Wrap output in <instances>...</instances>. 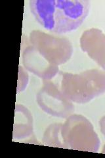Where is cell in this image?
I'll return each mask as SVG.
<instances>
[{"mask_svg":"<svg viewBox=\"0 0 105 158\" xmlns=\"http://www.w3.org/2000/svg\"><path fill=\"white\" fill-rule=\"evenodd\" d=\"M30 9L36 21L47 31L66 34L80 27L87 17L89 1L32 0Z\"/></svg>","mask_w":105,"mask_h":158,"instance_id":"6da1fadb","label":"cell"},{"mask_svg":"<svg viewBox=\"0 0 105 158\" xmlns=\"http://www.w3.org/2000/svg\"><path fill=\"white\" fill-rule=\"evenodd\" d=\"M60 73V89L73 103L84 104L105 94V72L103 71L90 69L78 74Z\"/></svg>","mask_w":105,"mask_h":158,"instance_id":"7a4b0ae2","label":"cell"},{"mask_svg":"<svg viewBox=\"0 0 105 158\" xmlns=\"http://www.w3.org/2000/svg\"><path fill=\"white\" fill-rule=\"evenodd\" d=\"M62 136L67 148L74 150L98 152L101 140L87 118L72 114L62 126Z\"/></svg>","mask_w":105,"mask_h":158,"instance_id":"3957f363","label":"cell"},{"mask_svg":"<svg viewBox=\"0 0 105 158\" xmlns=\"http://www.w3.org/2000/svg\"><path fill=\"white\" fill-rule=\"evenodd\" d=\"M29 42L51 65L59 67L67 63L72 56V44L67 38L59 37L34 30L29 34Z\"/></svg>","mask_w":105,"mask_h":158,"instance_id":"277c9868","label":"cell"},{"mask_svg":"<svg viewBox=\"0 0 105 158\" xmlns=\"http://www.w3.org/2000/svg\"><path fill=\"white\" fill-rule=\"evenodd\" d=\"M43 85L36 94V102L45 113L53 117L67 118L74 111L73 102L64 95L50 80H43Z\"/></svg>","mask_w":105,"mask_h":158,"instance_id":"5b68a950","label":"cell"},{"mask_svg":"<svg viewBox=\"0 0 105 158\" xmlns=\"http://www.w3.org/2000/svg\"><path fill=\"white\" fill-rule=\"evenodd\" d=\"M82 50L105 71V34L98 28L85 31L79 39Z\"/></svg>","mask_w":105,"mask_h":158,"instance_id":"8992f818","label":"cell"},{"mask_svg":"<svg viewBox=\"0 0 105 158\" xmlns=\"http://www.w3.org/2000/svg\"><path fill=\"white\" fill-rule=\"evenodd\" d=\"M24 68L43 80H51L59 71V67L49 63L32 46H28L22 54Z\"/></svg>","mask_w":105,"mask_h":158,"instance_id":"52a82bcc","label":"cell"},{"mask_svg":"<svg viewBox=\"0 0 105 158\" xmlns=\"http://www.w3.org/2000/svg\"><path fill=\"white\" fill-rule=\"evenodd\" d=\"M34 131V120L32 113L23 105L17 104L14 111L13 137L22 140L30 136Z\"/></svg>","mask_w":105,"mask_h":158,"instance_id":"ba28073f","label":"cell"},{"mask_svg":"<svg viewBox=\"0 0 105 158\" xmlns=\"http://www.w3.org/2000/svg\"><path fill=\"white\" fill-rule=\"evenodd\" d=\"M62 123H53L49 125L45 131L43 144L50 147L67 148L62 136Z\"/></svg>","mask_w":105,"mask_h":158,"instance_id":"9c48e42d","label":"cell"},{"mask_svg":"<svg viewBox=\"0 0 105 158\" xmlns=\"http://www.w3.org/2000/svg\"><path fill=\"white\" fill-rule=\"evenodd\" d=\"M18 79H21V82L18 83L17 87V93L21 92L25 90L27 87L28 82V75L27 72L24 70L22 67H19V73H18Z\"/></svg>","mask_w":105,"mask_h":158,"instance_id":"30bf717a","label":"cell"},{"mask_svg":"<svg viewBox=\"0 0 105 158\" xmlns=\"http://www.w3.org/2000/svg\"><path fill=\"white\" fill-rule=\"evenodd\" d=\"M99 125H100V128H101V131L102 132V134L105 137V115L103 116L101 119H100Z\"/></svg>","mask_w":105,"mask_h":158,"instance_id":"8fae6325","label":"cell"},{"mask_svg":"<svg viewBox=\"0 0 105 158\" xmlns=\"http://www.w3.org/2000/svg\"><path fill=\"white\" fill-rule=\"evenodd\" d=\"M101 152H102V154H105V144H104V146L103 148V150H102Z\"/></svg>","mask_w":105,"mask_h":158,"instance_id":"7c38bea8","label":"cell"}]
</instances>
